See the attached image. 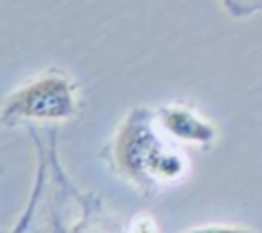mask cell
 <instances>
[{"label":"cell","instance_id":"obj_1","mask_svg":"<svg viewBox=\"0 0 262 233\" xmlns=\"http://www.w3.org/2000/svg\"><path fill=\"white\" fill-rule=\"evenodd\" d=\"M145 108H135L121 123L113 155L119 172L145 188H162L182 182L188 176V157L174 147Z\"/></svg>","mask_w":262,"mask_h":233},{"label":"cell","instance_id":"obj_2","mask_svg":"<svg viewBox=\"0 0 262 233\" xmlns=\"http://www.w3.org/2000/svg\"><path fill=\"white\" fill-rule=\"evenodd\" d=\"M74 112L76 86L68 76L49 72L10 92L2 106V121H63Z\"/></svg>","mask_w":262,"mask_h":233},{"label":"cell","instance_id":"obj_3","mask_svg":"<svg viewBox=\"0 0 262 233\" xmlns=\"http://www.w3.org/2000/svg\"><path fill=\"white\" fill-rule=\"evenodd\" d=\"M156 123L170 139L207 147L215 141L217 129L211 121L184 104H166L156 112Z\"/></svg>","mask_w":262,"mask_h":233},{"label":"cell","instance_id":"obj_4","mask_svg":"<svg viewBox=\"0 0 262 233\" xmlns=\"http://www.w3.org/2000/svg\"><path fill=\"white\" fill-rule=\"evenodd\" d=\"M129 233H158V225L149 215H137L129 225Z\"/></svg>","mask_w":262,"mask_h":233},{"label":"cell","instance_id":"obj_5","mask_svg":"<svg viewBox=\"0 0 262 233\" xmlns=\"http://www.w3.org/2000/svg\"><path fill=\"white\" fill-rule=\"evenodd\" d=\"M227 8H231V12L242 14V12H252L262 8V0H223Z\"/></svg>","mask_w":262,"mask_h":233},{"label":"cell","instance_id":"obj_6","mask_svg":"<svg viewBox=\"0 0 262 233\" xmlns=\"http://www.w3.org/2000/svg\"><path fill=\"white\" fill-rule=\"evenodd\" d=\"M186 233H252V231L242 229V227H229V225H207V227L190 229Z\"/></svg>","mask_w":262,"mask_h":233}]
</instances>
